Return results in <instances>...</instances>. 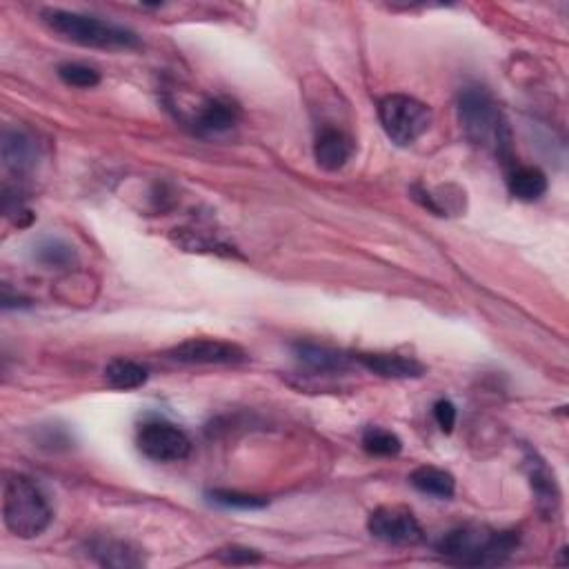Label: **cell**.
Masks as SVG:
<instances>
[{"label": "cell", "instance_id": "7c38bea8", "mask_svg": "<svg viewBox=\"0 0 569 569\" xmlns=\"http://www.w3.org/2000/svg\"><path fill=\"white\" fill-rule=\"evenodd\" d=\"M356 361L361 363L367 372H374L383 378H396V381L425 376V365L416 361V358L403 354H358Z\"/></svg>", "mask_w": 569, "mask_h": 569}, {"label": "cell", "instance_id": "6da1fadb", "mask_svg": "<svg viewBox=\"0 0 569 569\" xmlns=\"http://www.w3.org/2000/svg\"><path fill=\"white\" fill-rule=\"evenodd\" d=\"M516 532H498L485 525H461L449 529L436 543V552L449 563L467 567L503 565L518 547Z\"/></svg>", "mask_w": 569, "mask_h": 569}, {"label": "cell", "instance_id": "4fadbf2b", "mask_svg": "<svg viewBox=\"0 0 569 569\" xmlns=\"http://www.w3.org/2000/svg\"><path fill=\"white\" fill-rule=\"evenodd\" d=\"M294 356L301 361L307 369L321 374H338L345 372L349 367V356L343 352H336L332 347L314 345V343H296Z\"/></svg>", "mask_w": 569, "mask_h": 569}, {"label": "cell", "instance_id": "2e32d148", "mask_svg": "<svg viewBox=\"0 0 569 569\" xmlns=\"http://www.w3.org/2000/svg\"><path fill=\"white\" fill-rule=\"evenodd\" d=\"M409 483H412L416 492L438 498V501H447V498H452L456 492L454 476L445 472V469H438L432 465L414 469L412 476H409Z\"/></svg>", "mask_w": 569, "mask_h": 569}, {"label": "cell", "instance_id": "9a60e30c", "mask_svg": "<svg viewBox=\"0 0 569 569\" xmlns=\"http://www.w3.org/2000/svg\"><path fill=\"white\" fill-rule=\"evenodd\" d=\"M509 194L523 203H534L547 192V176L538 167L514 165L507 174Z\"/></svg>", "mask_w": 569, "mask_h": 569}, {"label": "cell", "instance_id": "30bf717a", "mask_svg": "<svg viewBox=\"0 0 569 569\" xmlns=\"http://www.w3.org/2000/svg\"><path fill=\"white\" fill-rule=\"evenodd\" d=\"M354 154V143L341 129L325 127L314 143V158L325 172H338Z\"/></svg>", "mask_w": 569, "mask_h": 569}, {"label": "cell", "instance_id": "603a6c76", "mask_svg": "<svg viewBox=\"0 0 569 569\" xmlns=\"http://www.w3.org/2000/svg\"><path fill=\"white\" fill-rule=\"evenodd\" d=\"M434 418L438 427H441V432L449 434L456 425V407L452 401H447V398H441V401L434 403Z\"/></svg>", "mask_w": 569, "mask_h": 569}, {"label": "cell", "instance_id": "e0dca14e", "mask_svg": "<svg viewBox=\"0 0 569 569\" xmlns=\"http://www.w3.org/2000/svg\"><path fill=\"white\" fill-rule=\"evenodd\" d=\"M192 125L198 134H225L236 125V109L223 101H205Z\"/></svg>", "mask_w": 569, "mask_h": 569}, {"label": "cell", "instance_id": "7a4b0ae2", "mask_svg": "<svg viewBox=\"0 0 569 569\" xmlns=\"http://www.w3.org/2000/svg\"><path fill=\"white\" fill-rule=\"evenodd\" d=\"M458 121L469 143L492 152L498 158H509L512 132H509L501 107L483 87H467L458 96Z\"/></svg>", "mask_w": 569, "mask_h": 569}, {"label": "cell", "instance_id": "7402d4cb", "mask_svg": "<svg viewBox=\"0 0 569 569\" xmlns=\"http://www.w3.org/2000/svg\"><path fill=\"white\" fill-rule=\"evenodd\" d=\"M58 76L61 81L69 87H78V89H92L98 83H101V74L96 72L94 67H87L81 63H65L58 67Z\"/></svg>", "mask_w": 569, "mask_h": 569}, {"label": "cell", "instance_id": "277c9868", "mask_svg": "<svg viewBox=\"0 0 569 569\" xmlns=\"http://www.w3.org/2000/svg\"><path fill=\"white\" fill-rule=\"evenodd\" d=\"M41 18L52 32L81 47L112 49V52L114 49L141 47V38H138L136 32L116 23L103 21V18L67 12V9H43Z\"/></svg>", "mask_w": 569, "mask_h": 569}, {"label": "cell", "instance_id": "8992f818", "mask_svg": "<svg viewBox=\"0 0 569 569\" xmlns=\"http://www.w3.org/2000/svg\"><path fill=\"white\" fill-rule=\"evenodd\" d=\"M136 445L141 454L154 463H178L185 461L192 452V441L181 427L165 421L145 423L138 429Z\"/></svg>", "mask_w": 569, "mask_h": 569}, {"label": "cell", "instance_id": "9c48e42d", "mask_svg": "<svg viewBox=\"0 0 569 569\" xmlns=\"http://www.w3.org/2000/svg\"><path fill=\"white\" fill-rule=\"evenodd\" d=\"M3 163L12 174H29L41 158V149L32 134L23 129H7L3 134Z\"/></svg>", "mask_w": 569, "mask_h": 569}, {"label": "cell", "instance_id": "5bb4252c", "mask_svg": "<svg viewBox=\"0 0 569 569\" xmlns=\"http://www.w3.org/2000/svg\"><path fill=\"white\" fill-rule=\"evenodd\" d=\"M525 465H527L529 483H532V489L536 494L538 507H541L545 514H554L556 507H558V498H561V494H558L556 481H554V474L549 472V467L545 465V461H541V458L532 452L527 454Z\"/></svg>", "mask_w": 569, "mask_h": 569}, {"label": "cell", "instance_id": "8fae6325", "mask_svg": "<svg viewBox=\"0 0 569 569\" xmlns=\"http://www.w3.org/2000/svg\"><path fill=\"white\" fill-rule=\"evenodd\" d=\"M87 554L98 565L114 569H134L145 563L141 549L132 543L116 541V538H94V541L87 543Z\"/></svg>", "mask_w": 569, "mask_h": 569}, {"label": "cell", "instance_id": "ac0fdd59", "mask_svg": "<svg viewBox=\"0 0 569 569\" xmlns=\"http://www.w3.org/2000/svg\"><path fill=\"white\" fill-rule=\"evenodd\" d=\"M149 372L138 365L136 361H127V358H114L112 363L105 367V381L112 389L118 392H132V389L143 387L147 383Z\"/></svg>", "mask_w": 569, "mask_h": 569}, {"label": "cell", "instance_id": "52a82bcc", "mask_svg": "<svg viewBox=\"0 0 569 569\" xmlns=\"http://www.w3.org/2000/svg\"><path fill=\"white\" fill-rule=\"evenodd\" d=\"M369 534L387 545H418L425 532L418 518L401 505H383L367 518Z\"/></svg>", "mask_w": 569, "mask_h": 569}, {"label": "cell", "instance_id": "ba28073f", "mask_svg": "<svg viewBox=\"0 0 569 569\" xmlns=\"http://www.w3.org/2000/svg\"><path fill=\"white\" fill-rule=\"evenodd\" d=\"M169 361L181 365H238L247 361V352L236 343L218 338H189L167 352Z\"/></svg>", "mask_w": 569, "mask_h": 569}, {"label": "cell", "instance_id": "ffe728a7", "mask_svg": "<svg viewBox=\"0 0 569 569\" xmlns=\"http://www.w3.org/2000/svg\"><path fill=\"white\" fill-rule=\"evenodd\" d=\"M363 449L372 456H396L401 454L403 443L394 432L383 427H367L363 432Z\"/></svg>", "mask_w": 569, "mask_h": 569}, {"label": "cell", "instance_id": "44dd1931", "mask_svg": "<svg viewBox=\"0 0 569 569\" xmlns=\"http://www.w3.org/2000/svg\"><path fill=\"white\" fill-rule=\"evenodd\" d=\"M209 501L225 509H263L267 507V498L249 496L241 492H229V489H214L207 494Z\"/></svg>", "mask_w": 569, "mask_h": 569}, {"label": "cell", "instance_id": "5b68a950", "mask_svg": "<svg viewBox=\"0 0 569 569\" xmlns=\"http://www.w3.org/2000/svg\"><path fill=\"white\" fill-rule=\"evenodd\" d=\"M378 118L389 141L407 147L414 145L432 125V109L412 96L392 94L378 103Z\"/></svg>", "mask_w": 569, "mask_h": 569}, {"label": "cell", "instance_id": "d4e9b609", "mask_svg": "<svg viewBox=\"0 0 569 569\" xmlns=\"http://www.w3.org/2000/svg\"><path fill=\"white\" fill-rule=\"evenodd\" d=\"M14 307H29V301L23 296H9V292L5 289L3 292V309H14Z\"/></svg>", "mask_w": 569, "mask_h": 569}, {"label": "cell", "instance_id": "cb8c5ba5", "mask_svg": "<svg viewBox=\"0 0 569 569\" xmlns=\"http://www.w3.org/2000/svg\"><path fill=\"white\" fill-rule=\"evenodd\" d=\"M218 556L223 558L229 565H249V563H261V556H258L254 549L247 547H227L218 552Z\"/></svg>", "mask_w": 569, "mask_h": 569}, {"label": "cell", "instance_id": "d6986e66", "mask_svg": "<svg viewBox=\"0 0 569 569\" xmlns=\"http://www.w3.org/2000/svg\"><path fill=\"white\" fill-rule=\"evenodd\" d=\"M34 258L41 265L45 267H56V269H63V267H72L76 265L78 256L74 252V247L69 245L63 238H43V241H38L34 247Z\"/></svg>", "mask_w": 569, "mask_h": 569}, {"label": "cell", "instance_id": "3957f363", "mask_svg": "<svg viewBox=\"0 0 569 569\" xmlns=\"http://www.w3.org/2000/svg\"><path fill=\"white\" fill-rule=\"evenodd\" d=\"M52 505L43 489L25 474H9L3 483V521L18 538H36L52 525Z\"/></svg>", "mask_w": 569, "mask_h": 569}]
</instances>
